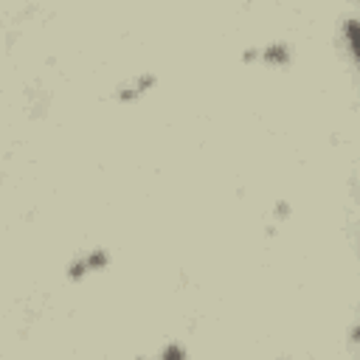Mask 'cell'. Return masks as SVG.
Returning <instances> with one entry per match:
<instances>
[{
  "label": "cell",
  "instance_id": "6",
  "mask_svg": "<svg viewBox=\"0 0 360 360\" xmlns=\"http://www.w3.org/2000/svg\"><path fill=\"white\" fill-rule=\"evenodd\" d=\"M290 211H293V208H290V203H285V200H279V203L273 206V217H276L279 222H282V219H287V217H290Z\"/></svg>",
  "mask_w": 360,
  "mask_h": 360
},
{
  "label": "cell",
  "instance_id": "2",
  "mask_svg": "<svg viewBox=\"0 0 360 360\" xmlns=\"http://www.w3.org/2000/svg\"><path fill=\"white\" fill-rule=\"evenodd\" d=\"M155 84H158V73H152V71H141V73H135V76L124 79L121 84H116L113 99L121 102V105H132V102L144 99Z\"/></svg>",
  "mask_w": 360,
  "mask_h": 360
},
{
  "label": "cell",
  "instance_id": "3",
  "mask_svg": "<svg viewBox=\"0 0 360 360\" xmlns=\"http://www.w3.org/2000/svg\"><path fill=\"white\" fill-rule=\"evenodd\" d=\"M296 60V51L287 39H273V42H264L259 45V62L264 65H273V68H285Z\"/></svg>",
  "mask_w": 360,
  "mask_h": 360
},
{
  "label": "cell",
  "instance_id": "4",
  "mask_svg": "<svg viewBox=\"0 0 360 360\" xmlns=\"http://www.w3.org/2000/svg\"><path fill=\"white\" fill-rule=\"evenodd\" d=\"M341 39H343L346 51H349L352 60H354V57H357V20H354V17H346V20L341 23Z\"/></svg>",
  "mask_w": 360,
  "mask_h": 360
},
{
  "label": "cell",
  "instance_id": "7",
  "mask_svg": "<svg viewBox=\"0 0 360 360\" xmlns=\"http://www.w3.org/2000/svg\"><path fill=\"white\" fill-rule=\"evenodd\" d=\"M242 62H259V45H253V48H245V51H242Z\"/></svg>",
  "mask_w": 360,
  "mask_h": 360
},
{
  "label": "cell",
  "instance_id": "1",
  "mask_svg": "<svg viewBox=\"0 0 360 360\" xmlns=\"http://www.w3.org/2000/svg\"><path fill=\"white\" fill-rule=\"evenodd\" d=\"M110 264V251L107 248H90L84 253H79L76 259H71L65 264V279L68 282H82L90 273H99V270H107Z\"/></svg>",
  "mask_w": 360,
  "mask_h": 360
},
{
  "label": "cell",
  "instance_id": "5",
  "mask_svg": "<svg viewBox=\"0 0 360 360\" xmlns=\"http://www.w3.org/2000/svg\"><path fill=\"white\" fill-rule=\"evenodd\" d=\"M186 357H189L186 346H183V343H177V341H169V343L158 352V360H186Z\"/></svg>",
  "mask_w": 360,
  "mask_h": 360
}]
</instances>
